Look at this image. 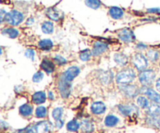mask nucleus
Wrapping results in <instances>:
<instances>
[{"label": "nucleus", "mask_w": 160, "mask_h": 133, "mask_svg": "<svg viewBox=\"0 0 160 133\" xmlns=\"http://www.w3.org/2000/svg\"><path fill=\"white\" fill-rule=\"evenodd\" d=\"M134 78H135L134 70L131 68H127L117 74L116 77V81L118 84L126 85V84H129L131 81H134Z\"/></svg>", "instance_id": "nucleus-1"}, {"label": "nucleus", "mask_w": 160, "mask_h": 133, "mask_svg": "<svg viewBox=\"0 0 160 133\" xmlns=\"http://www.w3.org/2000/svg\"><path fill=\"white\" fill-rule=\"evenodd\" d=\"M23 20V15L20 12L17 10H12L11 12L7 13L5 16L4 20L9 24L12 26H17L20 24Z\"/></svg>", "instance_id": "nucleus-2"}, {"label": "nucleus", "mask_w": 160, "mask_h": 133, "mask_svg": "<svg viewBox=\"0 0 160 133\" xmlns=\"http://www.w3.org/2000/svg\"><path fill=\"white\" fill-rule=\"evenodd\" d=\"M155 78H156V74L152 70H143L139 75L140 82L145 86L151 84L154 81Z\"/></svg>", "instance_id": "nucleus-3"}, {"label": "nucleus", "mask_w": 160, "mask_h": 133, "mask_svg": "<svg viewBox=\"0 0 160 133\" xmlns=\"http://www.w3.org/2000/svg\"><path fill=\"white\" fill-rule=\"evenodd\" d=\"M133 64L138 70H143L148 66V60L142 53H136L133 57Z\"/></svg>", "instance_id": "nucleus-4"}, {"label": "nucleus", "mask_w": 160, "mask_h": 133, "mask_svg": "<svg viewBox=\"0 0 160 133\" xmlns=\"http://www.w3.org/2000/svg\"><path fill=\"white\" fill-rule=\"evenodd\" d=\"M80 73V69L78 68V67H75V66H73V67H70L66 70L63 73V74L61 75L60 78H62L64 81H66L67 82L71 83V81H73V78H76Z\"/></svg>", "instance_id": "nucleus-5"}, {"label": "nucleus", "mask_w": 160, "mask_h": 133, "mask_svg": "<svg viewBox=\"0 0 160 133\" xmlns=\"http://www.w3.org/2000/svg\"><path fill=\"white\" fill-rule=\"evenodd\" d=\"M59 90L61 96L63 98H68L71 92V83L67 82L60 78L59 80Z\"/></svg>", "instance_id": "nucleus-6"}, {"label": "nucleus", "mask_w": 160, "mask_h": 133, "mask_svg": "<svg viewBox=\"0 0 160 133\" xmlns=\"http://www.w3.org/2000/svg\"><path fill=\"white\" fill-rule=\"evenodd\" d=\"M118 36L120 40L124 42H133L135 40V36L134 32L129 28H124V29L120 30L118 32Z\"/></svg>", "instance_id": "nucleus-7"}, {"label": "nucleus", "mask_w": 160, "mask_h": 133, "mask_svg": "<svg viewBox=\"0 0 160 133\" xmlns=\"http://www.w3.org/2000/svg\"><path fill=\"white\" fill-rule=\"evenodd\" d=\"M118 109L123 116H131L138 113L137 106L134 104H120L118 106Z\"/></svg>", "instance_id": "nucleus-8"}, {"label": "nucleus", "mask_w": 160, "mask_h": 133, "mask_svg": "<svg viewBox=\"0 0 160 133\" xmlns=\"http://www.w3.org/2000/svg\"><path fill=\"white\" fill-rule=\"evenodd\" d=\"M141 92L145 94V95H148L150 98V100H152V101H154L156 103L160 104V94L156 92V91L153 90L152 89H150V88L147 87H143L141 89Z\"/></svg>", "instance_id": "nucleus-9"}, {"label": "nucleus", "mask_w": 160, "mask_h": 133, "mask_svg": "<svg viewBox=\"0 0 160 133\" xmlns=\"http://www.w3.org/2000/svg\"><path fill=\"white\" fill-rule=\"evenodd\" d=\"M122 92L125 94V95L128 96L129 98H134L137 96L139 92V89L137 86L134 84H128V85H124L121 88Z\"/></svg>", "instance_id": "nucleus-10"}, {"label": "nucleus", "mask_w": 160, "mask_h": 133, "mask_svg": "<svg viewBox=\"0 0 160 133\" xmlns=\"http://www.w3.org/2000/svg\"><path fill=\"white\" fill-rule=\"evenodd\" d=\"M46 15L51 20H55V21H58V20H59L62 18V16H63V13L61 11H59V9H56L54 7H52L47 9Z\"/></svg>", "instance_id": "nucleus-11"}, {"label": "nucleus", "mask_w": 160, "mask_h": 133, "mask_svg": "<svg viewBox=\"0 0 160 133\" xmlns=\"http://www.w3.org/2000/svg\"><path fill=\"white\" fill-rule=\"evenodd\" d=\"M34 126H35L37 133H45L52 128L51 122L48 121V120L39 122V123L34 125Z\"/></svg>", "instance_id": "nucleus-12"}, {"label": "nucleus", "mask_w": 160, "mask_h": 133, "mask_svg": "<svg viewBox=\"0 0 160 133\" xmlns=\"http://www.w3.org/2000/svg\"><path fill=\"white\" fill-rule=\"evenodd\" d=\"M108 46L106 44L101 42H96L94 44L93 49H92V55L94 56H99L102 53H104L107 49Z\"/></svg>", "instance_id": "nucleus-13"}, {"label": "nucleus", "mask_w": 160, "mask_h": 133, "mask_svg": "<svg viewBox=\"0 0 160 133\" xmlns=\"http://www.w3.org/2000/svg\"><path fill=\"white\" fill-rule=\"evenodd\" d=\"M80 128H81L83 131L87 133H90L94 131V124L92 120H88V119H84L81 120V124H80Z\"/></svg>", "instance_id": "nucleus-14"}, {"label": "nucleus", "mask_w": 160, "mask_h": 133, "mask_svg": "<svg viewBox=\"0 0 160 133\" xmlns=\"http://www.w3.org/2000/svg\"><path fill=\"white\" fill-rule=\"evenodd\" d=\"M91 110L95 114H102L106 111V106L102 102H95L92 103Z\"/></svg>", "instance_id": "nucleus-15"}, {"label": "nucleus", "mask_w": 160, "mask_h": 133, "mask_svg": "<svg viewBox=\"0 0 160 133\" xmlns=\"http://www.w3.org/2000/svg\"><path fill=\"white\" fill-rule=\"evenodd\" d=\"M41 67H42V69L44 71H45L48 74L52 73L55 70V65L53 64V63L51 60L47 59L42 60V64H41Z\"/></svg>", "instance_id": "nucleus-16"}, {"label": "nucleus", "mask_w": 160, "mask_h": 133, "mask_svg": "<svg viewBox=\"0 0 160 133\" xmlns=\"http://www.w3.org/2000/svg\"><path fill=\"white\" fill-rule=\"evenodd\" d=\"M45 93L44 92H37L32 95V101L35 104H42L45 101Z\"/></svg>", "instance_id": "nucleus-17"}, {"label": "nucleus", "mask_w": 160, "mask_h": 133, "mask_svg": "<svg viewBox=\"0 0 160 133\" xmlns=\"http://www.w3.org/2000/svg\"><path fill=\"white\" fill-rule=\"evenodd\" d=\"M148 115L151 117H156L160 114V106L156 103H152L148 108Z\"/></svg>", "instance_id": "nucleus-18"}, {"label": "nucleus", "mask_w": 160, "mask_h": 133, "mask_svg": "<svg viewBox=\"0 0 160 133\" xmlns=\"http://www.w3.org/2000/svg\"><path fill=\"white\" fill-rule=\"evenodd\" d=\"M114 60L116 61L117 64H118L120 66H125L128 62V57L123 53H116L114 56Z\"/></svg>", "instance_id": "nucleus-19"}, {"label": "nucleus", "mask_w": 160, "mask_h": 133, "mask_svg": "<svg viewBox=\"0 0 160 133\" xmlns=\"http://www.w3.org/2000/svg\"><path fill=\"white\" fill-rule=\"evenodd\" d=\"M33 107L30 104H23L19 108V111H20V114L22 116H24V117H28V116L31 115L32 114Z\"/></svg>", "instance_id": "nucleus-20"}, {"label": "nucleus", "mask_w": 160, "mask_h": 133, "mask_svg": "<svg viewBox=\"0 0 160 133\" xmlns=\"http://www.w3.org/2000/svg\"><path fill=\"white\" fill-rule=\"evenodd\" d=\"M109 14L113 19H120L123 17V12L120 8L113 6L109 9Z\"/></svg>", "instance_id": "nucleus-21"}, {"label": "nucleus", "mask_w": 160, "mask_h": 133, "mask_svg": "<svg viewBox=\"0 0 160 133\" xmlns=\"http://www.w3.org/2000/svg\"><path fill=\"white\" fill-rule=\"evenodd\" d=\"M119 122V118L114 115H108L105 118V125L107 127H113Z\"/></svg>", "instance_id": "nucleus-22"}, {"label": "nucleus", "mask_w": 160, "mask_h": 133, "mask_svg": "<svg viewBox=\"0 0 160 133\" xmlns=\"http://www.w3.org/2000/svg\"><path fill=\"white\" fill-rule=\"evenodd\" d=\"M2 34L8 36V37L11 38H15L16 37H17V35H18L19 34L18 31H17V29L11 28H5V29L2 31Z\"/></svg>", "instance_id": "nucleus-23"}, {"label": "nucleus", "mask_w": 160, "mask_h": 133, "mask_svg": "<svg viewBox=\"0 0 160 133\" xmlns=\"http://www.w3.org/2000/svg\"><path fill=\"white\" fill-rule=\"evenodd\" d=\"M38 45L42 49L49 50L52 47L53 43L50 39H43L38 42Z\"/></svg>", "instance_id": "nucleus-24"}, {"label": "nucleus", "mask_w": 160, "mask_h": 133, "mask_svg": "<svg viewBox=\"0 0 160 133\" xmlns=\"http://www.w3.org/2000/svg\"><path fill=\"white\" fill-rule=\"evenodd\" d=\"M137 104L140 106L142 109H145V108L149 106V103H148V100H147L145 97L144 96H139L137 99Z\"/></svg>", "instance_id": "nucleus-25"}, {"label": "nucleus", "mask_w": 160, "mask_h": 133, "mask_svg": "<svg viewBox=\"0 0 160 133\" xmlns=\"http://www.w3.org/2000/svg\"><path fill=\"white\" fill-rule=\"evenodd\" d=\"M42 30L45 34H51L53 31V24L49 21L45 22L42 25Z\"/></svg>", "instance_id": "nucleus-26"}, {"label": "nucleus", "mask_w": 160, "mask_h": 133, "mask_svg": "<svg viewBox=\"0 0 160 133\" xmlns=\"http://www.w3.org/2000/svg\"><path fill=\"white\" fill-rule=\"evenodd\" d=\"M80 128V125L77 122V120H70V122H68L67 125V130L71 131H76L79 129Z\"/></svg>", "instance_id": "nucleus-27"}, {"label": "nucleus", "mask_w": 160, "mask_h": 133, "mask_svg": "<svg viewBox=\"0 0 160 133\" xmlns=\"http://www.w3.org/2000/svg\"><path fill=\"white\" fill-rule=\"evenodd\" d=\"M147 56H148L149 60H151L152 62H155L159 58V53L157 51H156V50L153 49L148 50V53H147Z\"/></svg>", "instance_id": "nucleus-28"}, {"label": "nucleus", "mask_w": 160, "mask_h": 133, "mask_svg": "<svg viewBox=\"0 0 160 133\" xmlns=\"http://www.w3.org/2000/svg\"><path fill=\"white\" fill-rule=\"evenodd\" d=\"M92 54V53L89 49H84L80 53V59L83 61H87L88 59H90Z\"/></svg>", "instance_id": "nucleus-29"}, {"label": "nucleus", "mask_w": 160, "mask_h": 133, "mask_svg": "<svg viewBox=\"0 0 160 133\" xmlns=\"http://www.w3.org/2000/svg\"><path fill=\"white\" fill-rule=\"evenodd\" d=\"M47 114V110H46V108L45 106H38V107L36 109L35 111V114L38 117H45L46 116Z\"/></svg>", "instance_id": "nucleus-30"}, {"label": "nucleus", "mask_w": 160, "mask_h": 133, "mask_svg": "<svg viewBox=\"0 0 160 133\" xmlns=\"http://www.w3.org/2000/svg\"><path fill=\"white\" fill-rule=\"evenodd\" d=\"M62 114V109L61 107L55 108L52 111V117L56 120H60L61 116Z\"/></svg>", "instance_id": "nucleus-31"}, {"label": "nucleus", "mask_w": 160, "mask_h": 133, "mask_svg": "<svg viewBox=\"0 0 160 133\" xmlns=\"http://www.w3.org/2000/svg\"><path fill=\"white\" fill-rule=\"evenodd\" d=\"M86 5L92 9H98L101 6V2L98 0H92V1H86Z\"/></svg>", "instance_id": "nucleus-32"}, {"label": "nucleus", "mask_w": 160, "mask_h": 133, "mask_svg": "<svg viewBox=\"0 0 160 133\" xmlns=\"http://www.w3.org/2000/svg\"><path fill=\"white\" fill-rule=\"evenodd\" d=\"M17 133H37V131H36L34 125H31V126H28L23 129L19 130Z\"/></svg>", "instance_id": "nucleus-33"}, {"label": "nucleus", "mask_w": 160, "mask_h": 133, "mask_svg": "<svg viewBox=\"0 0 160 133\" xmlns=\"http://www.w3.org/2000/svg\"><path fill=\"white\" fill-rule=\"evenodd\" d=\"M44 78V74L42 71H38L33 76V81L34 82H39L42 81Z\"/></svg>", "instance_id": "nucleus-34"}, {"label": "nucleus", "mask_w": 160, "mask_h": 133, "mask_svg": "<svg viewBox=\"0 0 160 133\" xmlns=\"http://www.w3.org/2000/svg\"><path fill=\"white\" fill-rule=\"evenodd\" d=\"M54 60L55 62L56 63V64H58V65H63V64H65L66 63H67V60H66L65 58L59 56V55H56V56H55Z\"/></svg>", "instance_id": "nucleus-35"}, {"label": "nucleus", "mask_w": 160, "mask_h": 133, "mask_svg": "<svg viewBox=\"0 0 160 133\" xmlns=\"http://www.w3.org/2000/svg\"><path fill=\"white\" fill-rule=\"evenodd\" d=\"M34 55H35V53H34L33 49H28L25 52V56L31 59V60H34Z\"/></svg>", "instance_id": "nucleus-36"}, {"label": "nucleus", "mask_w": 160, "mask_h": 133, "mask_svg": "<svg viewBox=\"0 0 160 133\" xmlns=\"http://www.w3.org/2000/svg\"><path fill=\"white\" fill-rule=\"evenodd\" d=\"M148 13H160L159 8H152V9H148Z\"/></svg>", "instance_id": "nucleus-37"}, {"label": "nucleus", "mask_w": 160, "mask_h": 133, "mask_svg": "<svg viewBox=\"0 0 160 133\" xmlns=\"http://www.w3.org/2000/svg\"><path fill=\"white\" fill-rule=\"evenodd\" d=\"M63 125V121L62 120H56V127L58 128H61Z\"/></svg>", "instance_id": "nucleus-38"}, {"label": "nucleus", "mask_w": 160, "mask_h": 133, "mask_svg": "<svg viewBox=\"0 0 160 133\" xmlns=\"http://www.w3.org/2000/svg\"><path fill=\"white\" fill-rule=\"evenodd\" d=\"M146 45H145V44L143 43H138L137 45V48L139 49H145L146 48Z\"/></svg>", "instance_id": "nucleus-39"}, {"label": "nucleus", "mask_w": 160, "mask_h": 133, "mask_svg": "<svg viewBox=\"0 0 160 133\" xmlns=\"http://www.w3.org/2000/svg\"><path fill=\"white\" fill-rule=\"evenodd\" d=\"M156 89H157L159 92H160V78L159 79L157 80V81H156Z\"/></svg>", "instance_id": "nucleus-40"}, {"label": "nucleus", "mask_w": 160, "mask_h": 133, "mask_svg": "<svg viewBox=\"0 0 160 133\" xmlns=\"http://www.w3.org/2000/svg\"><path fill=\"white\" fill-rule=\"evenodd\" d=\"M48 99L51 100H54V95H53V93L52 92H48Z\"/></svg>", "instance_id": "nucleus-41"}, {"label": "nucleus", "mask_w": 160, "mask_h": 133, "mask_svg": "<svg viewBox=\"0 0 160 133\" xmlns=\"http://www.w3.org/2000/svg\"><path fill=\"white\" fill-rule=\"evenodd\" d=\"M33 23H34V19H33V18H29L28 20V21H27V24H28V25L32 24Z\"/></svg>", "instance_id": "nucleus-42"}, {"label": "nucleus", "mask_w": 160, "mask_h": 133, "mask_svg": "<svg viewBox=\"0 0 160 133\" xmlns=\"http://www.w3.org/2000/svg\"><path fill=\"white\" fill-rule=\"evenodd\" d=\"M159 65H160V63H159Z\"/></svg>", "instance_id": "nucleus-43"}]
</instances>
